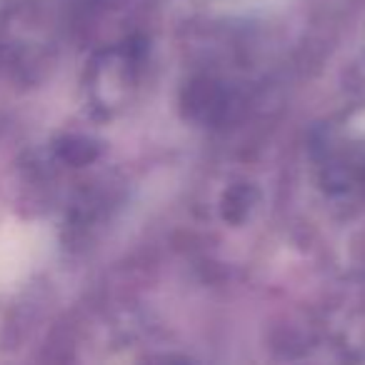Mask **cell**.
I'll use <instances>...</instances> for the list:
<instances>
[{
	"label": "cell",
	"instance_id": "cell-1",
	"mask_svg": "<svg viewBox=\"0 0 365 365\" xmlns=\"http://www.w3.org/2000/svg\"><path fill=\"white\" fill-rule=\"evenodd\" d=\"M53 235L46 225L11 223L0 228V293L11 290L48 258Z\"/></svg>",
	"mask_w": 365,
	"mask_h": 365
},
{
	"label": "cell",
	"instance_id": "cell-2",
	"mask_svg": "<svg viewBox=\"0 0 365 365\" xmlns=\"http://www.w3.org/2000/svg\"><path fill=\"white\" fill-rule=\"evenodd\" d=\"M238 3L245 8H265V6H270V3H275V0H238Z\"/></svg>",
	"mask_w": 365,
	"mask_h": 365
}]
</instances>
